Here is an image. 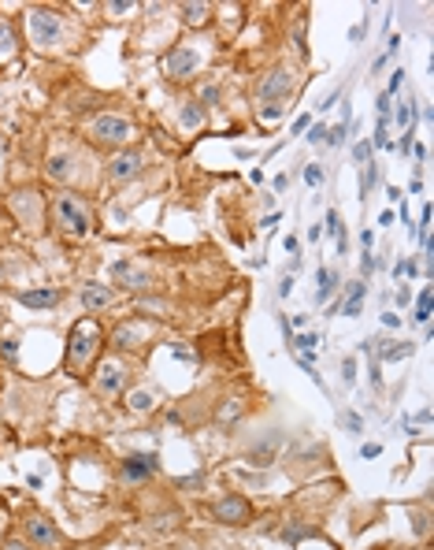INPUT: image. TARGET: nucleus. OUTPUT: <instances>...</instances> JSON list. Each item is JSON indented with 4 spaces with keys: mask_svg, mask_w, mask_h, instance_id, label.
<instances>
[{
    "mask_svg": "<svg viewBox=\"0 0 434 550\" xmlns=\"http://www.w3.org/2000/svg\"><path fill=\"white\" fill-rule=\"evenodd\" d=\"M371 242H375V231L364 227V231H360V245H364V250H371Z\"/></svg>",
    "mask_w": 434,
    "mask_h": 550,
    "instance_id": "864d4df0",
    "label": "nucleus"
},
{
    "mask_svg": "<svg viewBox=\"0 0 434 550\" xmlns=\"http://www.w3.org/2000/svg\"><path fill=\"white\" fill-rule=\"evenodd\" d=\"M416 320L419 324H430V286L419 290V301H416Z\"/></svg>",
    "mask_w": 434,
    "mask_h": 550,
    "instance_id": "c85d7f7f",
    "label": "nucleus"
},
{
    "mask_svg": "<svg viewBox=\"0 0 434 550\" xmlns=\"http://www.w3.org/2000/svg\"><path fill=\"white\" fill-rule=\"evenodd\" d=\"M323 231L331 234V238H338V253H346V250H349V242H346V224H341V216L334 212V208H327V216H323Z\"/></svg>",
    "mask_w": 434,
    "mask_h": 550,
    "instance_id": "f3484780",
    "label": "nucleus"
},
{
    "mask_svg": "<svg viewBox=\"0 0 434 550\" xmlns=\"http://www.w3.org/2000/svg\"><path fill=\"white\" fill-rule=\"evenodd\" d=\"M15 212H19V216L26 212V219H30V224H37V208H34V193H30V190L15 198Z\"/></svg>",
    "mask_w": 434,
    "mask_h": 550,
    "instance_id": "cd10ccee",
    "label": "nucleus"
},
{
    "mask_svg": "<svg viewBox=\"0 0 434 550\" xmlns=\"http://www.w3.org/2000/svg\"><path fill=\"white\" fill-rule=\"evenodd\" d=\"M346 138H349V123L327 127V146H346Z\"/></svg>",
    "mask_w": 434,
    "mask_h": 550,
    "instance_id": "7c9ffc66",
    "label": "nucleus"
},
{
    "mask_svg": "<svg viewBox=\"0 0 434 550\" xmlns=\"http://www.w3.org/2000/svg\"><path fill=\"white\" fill-rule=\"evenodd\" d=\"M282 250H286L289 257H294V260H301V253H297V250H301V242L294 238V234H286V238H282Z\"/></svg>",
    "mask_w": 434,
    "mask_h": 550,
    "instance_id": "a18cd8bd",
    "label": "nucleus"
},
{
    "mask_svg": "<svg viewBox=\"0 0 434 550\" xmlns=\"http://www.w3.org/2000/svg\"><path fill=\"white\" fill-rule=\"evenodd\" d=\"M89 138L97 141V146L112 149V146H126L130 138H134V127H130V120H123V115H97L93 123H89Z\"/></svg>",
    "mask_w": 434,
    "mask_h": 550,
    "instance_id": "20e7f679",
    "label": "nucleus"
},
{
    "mask_svg": "<svg viewBox=\"0 0 434 550\" xmlns=\"http://www.w3.org/2000/svg\"><path fill=\"white\" fill-rule=\"evenodd\" d=\"M212 517L219 520V525H234V528H242L253 520V506H249L242 494H223V499L212 506Z\"/></svg>",
    "mask_w": 434,
    "mask_h": 550,
    "instance_id": "0eeeda50",
    "label": "nucleus"
},
{
    "mask_svg": "<svg viewBox=\"0 0 434 550\" xmlns=\"http://www.w3.org/2000/svg\"><path fill=\"white\" fill-rule=\"evenodd\" d=\"M315 535V528H308V525H301V520H289V525L282 528V539L289 543V546H297L301 539H312Z\"/></svg>",
    "mask_w": 434,
    "mask_h": 550,
    "instance_id": "aec40b11",
    "label": "nucleus"
},
{
    "mask_svg": "<svg viewBox=\"0 0 434 550\" xmlns=\"http://www.w3.org/2000/svg\"><path fill=\"white\" fill-rule=\"evenodd\" d=\"M341 379H346V387L357 383V361L353 357H341Z\"/></svg>",
    "mask_w": 434,
    "mask_h": 550,
    "instance_id": "4c0bfd02",
    "label": "nucleus"
},
{
    "mask_svg": "<svg viewBox=\"0 0 434 550\" xmlns=\"http://www.w3.org/2000/svg\"><path fill=\"white\" fill-rule=\"evenodd\" d=\"M26 34H30V45L52 49L63 34V15L60 11H48V8H34L30 15H26Z\"/></svg>",
    "mask_w": 434,
    "mask_h": 550,
    "instance_id": "7ed1b4c3",
    "label": "nucleus"
},
{
    "mask_svg": "<svg viewBox=\"0 0 434 550\" xmlns=\"http://www.w3.org/2000/svg\"><path fill=\"white\" fill-rule=\"evenodd\" d=\"M15 30H11V23L4 19V15H0V60H8L11 56V52H15Z\"/></svg>",
    "mask_w": 434,
    "mask_h": 550,
    "instance_id": "412c9836",
    "label": "nucleus"
},
{
    "mask_svg": "<svg viewBox=\"0 0 434 550\" xmlns=\"http://www.w3.org/2000/svg\"><path fill=\"white\" fill-rule=\"evenodd\" d=\"M123 15V11H134V0H115V4H108V15Z\"/></svg>",
    "mask_w": 434,
    "mask_h": 550,
    "instance_id": "09e8293b",
    "label": "nucleus"
},
{
    "mask_svg": "<svg viewBox=\"0 0 434 550\" xmlns=\"http://www.w3.org/2000/svg\"><path fill=\"white\" fill-rule=\"evenodd\" d=\"M371 271H375V253L364 250V257H360V275H371Z\"/></svg>",
    "mask_w": 434,
    "mask_h": 550,
    "instance_id": "de8ad7c7",
    "label": "nucleus"
},
{
    "mask_svg": "<svg viewBox=\"0 0 434 550\" xmlns=\"http://www.w3.org/2000/svg\"><path fill=\"white\" fill-rule=\"evenodd\" d=\"M152 338V327L149 324H141V320H126L119 324L112 331V350H119V353H130V350H141L145 343Z\"/></svg>",
    "mask_w": 434,
    "mask_h": 550,
    "instance_id": "6e6552de",
    "label": "nucleus"
},
{
    "mask_svg": "<svg viewBox=\"0 0 434 550\" xmlns=\"http://www.w3.org/2000/svg\"><path fill=\"white\" fill-rule=\"evenodd\" d=\"M371 141H357V146H353V164L357 167H364V164H371Z\"/></svg>",
    "mask_w": 434,
    "mask_h": 550,
    "instance_id": "473e14b6",
    "label": "nucleus"
},
{
    "mask_svg": "<svg viewBox=\"0 0 434 550\" xmlns=\"http://www.w3.org/2000/svg\"><path fill=\"white\" fill-rule=\"evenodd\" d=\"M401 357H412V343H393V346H383L375 353V361H401Z\"/></svg>",
    "mask_w": 434,
    "mask_h": 550,
    "instance_id": "4be33fe9",
    "label": "nucleus"
},
{
    "mask_svg": "<svg viewBox=\"0 0 434 550\" xmlns=\"http://www.w3.org/2000/svg\"><path fill=\"white\" fill-rule=\"evenodd\" d=\"M334 286H338V275L331 271V268H320L315 271V301H331V294H334Z\"/></svg>",
    "mask_w": 434,
    "mask_h": 550,
    "instance_id": "a211bd4d",
    "label": "nucleus"
},
{
    "mask_svg": "<svg viewBox=\"0 0 434 550\" xmlns=\"http://www.w3.org/2000/svg\"><path fill=\"white\" fill-rule=\"evenodd\" d=\"M375 112H379V127H390V115H393V97L379 94V104H375Z\"/></svg>",
    "mask_w": 434,
    "mask_h": 550,
    "instance_id": "2f4dec72",
    "label": "nucleus"
},
{
    "mask_svg": "<svg viewBox=\"0 0 434 550\" xmlns=\"http://www.w3.org/2000/svg\"><path fill=\"white\" fill-rule=\"evenodd\" d=\"M364 30H367V19H360V23H357V26H353V30H349V41L357 45L360 37H364Z\"/></svg>",
    "mask_w": 434,
    "mask_h": 550,
    "instance_id": "8fccbe9b",
    "label": "nucleus"
},
{
    "mask_svg": "<svg viewBox=\"0 0 434 550\" xmlns=\"http://www.w3.org/2000/svg\"><path fill=\"white\" fill-rule=\"evenodd\" d=\"M320 343H323V335L301 331V335H294V343H289V346H294L297 353H315V350H320Z\"/></svg>",
    "mask_w": 434,
    "mask_h": 550,
    "instance_id": "b1692460",
    "label": "nucleus"
},
{
    "mask_svg": "<svg viewBox=\"0 0 434 550\" xmlns=\"http://www.w3.org/2000/svg\"><path fill=\"white\" fill-rule=\"evenodd\" d=\"M197 68H201V52L190 45H171V52L164 56V75L171 82H186L190 75H197Z\"/></svg>",
    "mask_w": 434,
    "mask_h": 550,
    "instance_id": "39448f33",
    "label": "nucleus"
},
{
    "mask_svg": "<svg viewBox=\"0 0 434 550\" xmlns=\"http://www.w3.org/2000/svg\"><path fill=\"white\" fill-rule=\"evenodd\" d=\"M279 294H282V298H289V294H294V275H282V283H279Z\"/></svg>",
    "mask_w": 434,
    "mask_h": 550,
    "instance_id": "603ef678",
    "label": "nucleus"
},
{
    "mask_svg": "<svg viewBox=\"0 0 434 550\" xmlns=\"http://www.w3.org/2000/svg\"><path fill=\"white\" fill-rule=\"evenodd\" d=\"M178 11L186 26H208V19H212V4H182Z\"/></svg>",
    "mask_w": 434,
    "mask_h": 550,
    "instance_id": "6ab92c4d",
    "label": "nucleus"
},
{
    "mask_svg": "<svg viewBox=\"0 0 434 550\" xmlns=\"http://www.w3.org/2000/svg\"><path fill=\"white\" fill-rule=\"evenodd\" d=\"M393 120H397L401 130H412V120H416V108H412V97L397 104V112H393Z\"/></svg>",
    "mask_w": 434,
    "mask_h": 550,
    "instance_id": "bb28decb",
    "label": "nucleus"
},
{
    "mask_svg": "<svg viewBox=\"0 0 434 550\" xmlns=\"http://www.w3.org/2000/svg\"><path fill=\"white\" fill-rule=\"evenodd\" d=\"M341 428H346L349 435H360V431H364V421H360L357 413H341Z\"/></svg>",
    "mask_w": 434,
    "mask_h": 550,
    "instance_id": "72a5a7b5",
    "label": "nucleus"
},
{
    "mask_svg": "<svg viewBox=\"0 0 434 550\" xmlns=\"http://www.w3.org/2000/svg\"><path fill=\"white\" fill-rule=\"evenodd\" d=\"M305 182H308V186H320V182H323V167L320 164H308L305 167Z\"/></svg>",
    "mask_w": 434,
    "mask_h": 550,
    "instance_id": "79ce46f5",
    "label": "nucleus"
},
{
    "mask_svg": "<svg viewBox=\"0 0 434 550\" xmlns=\"http://www.w3.org/2000/svg\"><path fill=\"white\" fill-rule=\"evenodd\" d=\"M383 324L386 327H401V316H397V312H383Z\"/></svg>",
    "mask_w": 434,
    "mask_h": 550,
    "instance_id": "4d7b16f0",
    "label": "nucleus"
},
{
    "mask_svg": "<svg viewBox=\"0 0 434 550\" xmlns=\"http://www.w3.org/2000/svg\"><path fill=\"white\" fill-rule=\"evenodd\" d=\"M305 138H308V146H327V127L323 123H312Z\"/></svg>",
    "mask_w": 434,
    "mask_h": 550,
    "instance_id": "c9c22d12",
    "label": "nucleus"
},
{
    "mask_svg": "<svg viewBox=\"0 0 434 550\" xmlns=\"http://www.w3.org/2000/svg\"><path fill=\"white\" fill-rule=\"evenodd\" d=\"M364 294H367V283L364 279H349V286H346V294H341V301H338V312H346V316H360L364 312Z\"/></svg>",
    "mask_w": 434,
    "mask_h": 550,
    "instance_id": "2eb2a0df",
    "label": "nucleus"
},
{
    "mask_svg": "<svg viewBox=\"0 0 434 550\" xmlns=\"http://www.w3.org/2000/svg\"><path fill=\"white\" fill-rule=\"evenodd\" d=\"M19 301L26 309H52L60 301V290H22Z\"/></svg>",
    "mask_w": 434,
    "mask_h": 550,
    "instance_id": "dca6fc26",
    "label": "nucleus"
},
{
    "mask_svg": "<svg viewBox=\"0 0 434 550\" xmlns=\"http://www.w3.org/2000/svg\"><path fill=\"white\" fill-rule=\"evenodd\" d=\"M405 75H409V71H401V68H397V71H393V75H390V86H386V97H393V94H397V89L405 86Z\"/></svg>",
    "mask_w": 434,
    "mask_h": 550,
    "instance_id": "a19ab883",
    "label": "nucleus"
},
{
    "mask_svg": "<svg viewBox=\"0 0 434 550\" xmlns=\"http://www.w3.org/2000/svg\"><path fill=\"white\" fill-rule=\"evenodd\" d=\"M45 172H48L52 179H63V175H67V156H52Z\"/></svg>",
    "mask_w": 434,
    "mask_h": 550,
    "instance_id": "f704fd0d",
    "label": "nucleus"
},
{
    "mask_svg": "<svg viewBox=\"0 0 434 550\" xmlns=\"http://www.w3.org/2000/svg\"><path fill=\"white\" fill-rule=\"evenodd\" d=\"M52 224H56L63 234H71V238H86L89 227H93V219H89V208L78 193L63 190V193L52 198Z\"/></svg>",
    "mask_w": 434,
    "mask_h": 550,
    "instance_id": "f03ea898",
    "label": "nucleus"
},
{
    "mask_svg": "<svg viewBox=\"0 0 434 550\" xmlns=\"http://www.w3.org/2000/svg\"><path fill=\"white\" fill-rule=\"evenodd\" d=\"M171 353H175V357H182V361H193V353H190L186 346H178V343H171Z\"/></svg>",
    "mask_w": 434,
    "mask_h": 550,
    "instance_id": "5fc2aeb1",
    "label": "nucleus"
},
{
    "mask_svg": "<svg viewBox=\"0 0 434 550\" xmlns=\"http://www.w3.org/2000/svg\"><path fill=\"white\" fill-rule=\"evenodd\" d=\"M141 153L138 149H126V153H119V156H112V164H108V179L112 182H126V179H134V175H141Z\"/></svg>",
    "mask_w": 434,
    "mask_h": 550,
    "instance_id": "ddd939ff",
    "label": "nucleus"
},
{
    "mask_svg": "<svg viewBox=\"0 0 434 550\" xmlns=\"http://www.w3.org/2000/svg\"><path fill=\"white\" fill-rule=\"evenodd\" d=\"M26 539H30L34 546H41V550H60L63 546V535L52 528V520H45V517L26 520Z\"/></svg>",
    "mask_w": 434,
    "mask_h": 550,
    "instance_id": "9d476101",
    "label": "nucleus"
},
{
    "mask_svg": "<svg viewBox=\"0 0 434 550\" xmlns=\"http://www.w3.org/2000/svg\"><path fill=\"white\" fill-rule=\"evenodd\" d=\"M104 346V331L97 320H78L71 327V338H67V372L71 376H86L93 369L97 353Z\"/></svg>",
    "mask_w": 434,
    "mask_h": 550,
    "instance_id": "f257e3e1",
    "label": "nucleus"
},
{
    "mask_svg": "<svg viewBox=\"0 0 434 550\" xmlns=\"http://www.w3.org/2000/svg\"><path fill=\"white\" fill-rule=\"evenodd\" d=\"M152 395H149V390H134V395H130V409H134V413H149L152 409Z\"/></svg>",
    "mask_w": 434,
    "mask_h": 550,
    "instance_id": "c756f323",
    "label": "nucleus"
},
{
    "mask_svg": "<svg viewBox=\"0 0 434 550\" xmlns=\"http://www.w3.org/2000/svg\"><path fill=\"white\" fill-rule=\"evenodd\" d=\"M379 454H383L379 442H364V447H360V457H379Z\"/></svg>",
    "mask_w": 434,
    "mask_h": 550,
    "instance_id": "3c124183",
    "label": "nucleus"
},
{
    "mask_svg": "<svg viewBox=\"0 0 434 550\" xmlns=\"http://www.w3.org/2000/svg\"><path fill=\"white\" fill-rule=\"evenodd\" d=\"M416 271H419V268H416V260H397V264H393V279H405V275L412 279Z\"/></svg>",
    "mask_w": 434,
    "mask_h": 550,
    "instance_id": "58836bf2",
    "label": "nucleus"
},
{
    "mask_svg": "<svg viewBox=\"0 0 434 550\" xmlns=\"http://www.w3.org/2000/svg\"><path fill=\"white\" fill-rule=\"evenodd\" d=\"M308 127H312V115H297L294 127H289V138H294V134H305Z\"/></svg>",
    "mask_w": 434,
    "mask_h": 550,
    "instance_id": "c03bdc74",
    "label": "nucleus"
},
{
    "mask_svg": "<svg viewBox=\"0 0 434 550\" xmlns=\"http://www.w3.org/2000/svg\"><path fill=\"white\" fill-rule=\"evenodd\" d=\"M297 89L294 82V71H286V68H275L271 75L260 78V89H256V97L260 101H286L289 94Z\"/></svg>",
    "mask_w": 434,
    "mask_h": 550,
    "instance_id": "1a4fd4ad",
    "label": "nucleus"
},
{
    "mask_svg": "<svg viewBox=\"0 0 434 550\" xmlns=\"http://www.w3.org/2000/svg\"><path fill=\"white\" fill-rule=\"evenodd\" d=\"M112 301H115V290H112V286H104V283H86V286H82V309L100 312V309H108Z\"/></svg>",
    "mask_w": 434,
    "mask_h": 550,
    "instance_id": "4468645a",
    "label": "nucleus"
},
{
    "mask_svg": "<svg viewBox=\"0 0 434 550\" xmlns=\"http://www.w3.org/2000/svg\"><path fill=\"white\" fill-rule=\"evenodd\" d=\"M260 227H264V231H275V227H279V212H271V216H264V224H260Z\"/></svg>",
    "mask_w": 434,
    "mask_h": 550,
    "instance_id": "6e6d98bb",
    "label": "nucleus"
},
{
    "mask_svg": "<svg viewBox=\"0 0 434 550\" xmlns=\"http://www.w3.org/2000/svg\"><path fill=\"white\" fill-rule=\"evenodd\" d=\"M93 387H97V395L100 398H115V395H123V387H126V364L123 361H100L97 364V376H93Z\"/></svg>",
    "mask_w": 434,
    "mask_h": 550,
    "instance_id": "423d86ee",
    "label": "nucleus"
},
{
    "mask_svg": "<svg viewBox=\"0 0 434 550\" xmlns=\"http://www.w3.org/2000/svg\"><path fill=\"white\" fill-rule=\"evenodd\" d=\"M256 115H260V123H275V120L286 115V104L282 101H264V104H256Z\"/></svg>",
    "mask_w": 434,
    "mask_h": 550,
    "instance_id": "5701e85b",
    "label": "nucleus"
},
{
    "mask_svg": "<svg viewBox=\"0 0 434 550\" xmlns=\"http://www.w3.org/2000/svg\"><path fill=\"white\" fill-rule=\"evenodd\" d=\"M197 101H204V104H216V101H219V89H216L212 82H208V86H201V97H197Z\"/></svg>",
    "mask_w": 434,
    "mask_h": 550,
    "instance_id": "49530a36",
    "label": "nucleus"
},
{
    "mask_svg": "<svg viewBox=\"0 0 434 550\" xmlns=\"http://www.w3.org/2000/svg\"><path fill=\"white\" fill-rule=\"evenodd\" d=\"M0 357H4V361H15V357H19V346L11 343V338H0Z\"/></svg>",
    "mask_w": 434,
    "mask_h": 550,
    "instance_id": "37998d69",
    "label": "nucleus"
},
{
    "mask_svg": "<svg viewBox=\"0 0 434 550\" xmlns=\"http://www.w3.org/2000/svg\"><path fill=\"white\" fill-rule=\"evenodd\" d=\"M175 487H182V491L204 487V476H201V473H193V476H182V480H175Z\"/></svg>",
    "mask_w": 434,
    "mask_h": 550,
    "instance_id": "ea45409f",
    "label": "nucleus"
},
{
    "mask_svg": "<svg viewBox=\"0 0 434 550\" xmlns=\"http://www.w3.org/2000/svg\"><path fill=\"white\" fill-rule=\"evenodd\" d=\"M305 30H308V15H297V23H294V49H297V56H308Z\"/></svg>",
    "mask_w": 434,
    "mask_h": 550,
    "instance_id": "a878e982",
    "label": "nucleus"
},
{
    "mask_svg": "<svg viewBox=\"0 0 434 550\" xmlns=\"http://www.w3.org/2000/svg\"><path fill=\"white\" fill-rule=\"evenodd\" d=\"M119 473L126 483H145V480H152L156 473V454H130L126 461L119 465Z\"/></svg>",
    "mask_w": 434,
    "mask_h": 550,
    "instance_id": "f8f14e48",
    "label": "nucleus"
},
{
    "mask_svg": "<svg viewBox=\"0 0 434 550\" xmlns=\"http://www.w3.org/2000/svg\"><path fill=\"white\" fill-rule=\"evenodd\" d=\"M320 238H323V227L312 224V227H308V242H320Z\"/></svg>",
    "mask_w": 434,
    "mask_h": 550,
    "instance_id": "13d9d810",
    "label": "nucleus"
},
{
    "mask_svg": "<svg viewBox=\"0 0 434 550\" xmlns=\"http://www.w3.org/2000/svg\"><path fill=\"white\" fill-rule=\"evenodd\" d=\"M238 416H242V405L238 402H227L219 409V424H230V421H238Z\"/></svg>",
    "mask_w": 434,
    "mask_h": 550,
    "instance_id": "e433bc0d",
    "label": "nucleus"
},
{
    "mask_svg": "<svg viewBox=\"0 0 434 550\" xmlns=\"http://www.w3.org/2000/svg\"><path fill=\"white\" fill-rule=\"evenodd\" d=\"M182 123H186V127H201L204 123L201 101H186V104H182Z\"/></svg>",
    "mask_w": 434,
    "mask_h": 550,
    "instance_id": "393cba45",
    "label": "nucleus"
},
{
    "mask_svg": "<svg viewBox=\"0 0 434 550\" xmlns=\"http://www.w3.org/2000/svg\"><path fill=\"white\" fill-rule=\"evenodd\" d=\"M112 283H119L123 290H145L149 286V271L141 264H130V260H115L112 264Z\"/></svg>",
    "mask_w": 434,
    "mask_h": 550,
    "instance_id": "9b49d317",
    "label": "nucleus"
}]
</instances>
